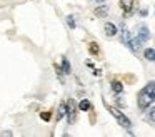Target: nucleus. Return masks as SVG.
<instances>
[{"instance_id":"nucleus-10","label":"nucleus","mask_w":155,"mask_h":137,"mask_svg":"<svg viewBox=\"0 0 155 137\" xmlns=\"http://www.w3.org/2000/svg\"><path fill=\"white\" fill-rule=\"evenodd\" d=\"M143 57L147 60H150V62H155V49H145Z\"/></svg>"},{"instance_id":"nucleus-7","label":"nucleus","mask_w":155,"mask_h":137,"mask_svg":"<svg viewBox=\"0 0 155 137\" xmlns=\"http://www.w3.org/2000/svg\"><path fill=\"white\" fill-rule=\"evenodd\" d=\"M122 42H124L127 47H128V43H130V32H128V29H127L125 23H122Z\"/></svg>"},{"instance_id":"nucleus-13","label":"nucleus","mask_w":155,"mask_h":137,"mask_svg":"<svg viewBox=\"0 0 155 137\" xmlns=\"http://www.w3.org/2000/svg\"><path fill=\"white\" fill-rule=\"evenodd\" d=\"M95 15H98V17H105V15H107V7L102 5V7H98V9H95Z\"/></svg>"},{"instance_id":"nucleus-3","label":"nucleus","mask_w":155,"mask_h":137,"mask_svg":"<svg viewBox=\"0 0 155 137\" xmlns=\"http://www.w3.org/2000/svg\"><path fill=\"white\" fill-rule=\"evenodd\" d=\"M107 109H108V112L112 114V115L117 119V122H118V125H122L124 129H127V130H130L132 129V122H130V119H128L127 115H125L124 112H120L118 109H115V107H110V105H107Z\"/></svg>"},{"instance_id":"nucleus-9","label":"nucleus","mask_w":155,"mask_h":137,"mask_svg":"<svg viewBox=\"0 0 155 137\" xmlns=\"http://www.w3.org/2000/svg\"><path fill=\"white\" fill-rule=\"evenodd\" d=\"M112 90H114L115 94H120L122 90H124V84H122L120 80H114V82H112Z\"/></svg>"},{"instance_id":"nucleus-17","label":"nucleus","mask_w":155,"mask_h":137,"mask_svg":"<svg viewBox=\"0 0 155 137\" xmlns=\"http://www.w3.org/2000/svg\"><path fill=\"white\" fill-rule=\"evenodd\" d=\"M147 117H148V120H152V122H155V107H152V109L148 110Z\"/></svg>"},{"instance_id":"nucleus-12","label":"nucleus","mask_w":155,"mask_h":137,"mask_svg":"<svg viewBox=\"0 0 155 137\" xmlns=\"http://www.w3.org/2000/svg\"><path fill=\"white\" fill-rule=\"evenodd\" d=\"M78 109H80V110H90L92 109V104L88 102L87 99H84V100H80V104H78Z\"/></svg>"},{"instance_id":"nucleus-2","label":"nucleus","mask_w":155,"mask_h":137,"mask_svg":"<svg viewBox=\"0 0 155 137\" xmlns=\"http://www.w3.org/2000/svg\"><path fill=\"white\" fill-rule=\"evenodd\" d=\"M148 39H150V33H148V29H147V27H143V25H142L140 29H138V32H137V37L130 39V43H128V47H130L132 50H137L138 47H140L143 42H147Z\"/></svg>"},{"instance_id":"nucleus-16","label":"nucleus","mask_w":155,"mask_h":137,"mask_svg":"<svg viewBox=\"0 0 155 137\" xmlns=\"http://www.w3.org/2000/svg\"><path fill=\"white\" fill-rule=\"evenodd\" d=\"M67 23H68V27H70V29H75V17L74 15H68L67 17Z\"/></svg>"},{"instance_id":"nucleus-5","label":"nucleus","mask_w":155,"mask_h":137,"mask_svg":"<svg viewBox=\"0 0 155 137\" xmlns=\"http://www.w3.org/2000/svg\"><path fill=\"white\" fill-rule=\"evenodd\" d=\"M75 115H77V105L70 99V100H67V117H68V122L70 124L75 122Z\"/></svg>"},{"instance_id":"nucleus-4","label":"nucleus","mask_w":155,"mask_h":137,"mask_svg":"<svg viewBox=\"0 0 155 137\" xmlns=\"http://www.w3.org/2000/svg\"><path fill=\"white\" fill-rule=\"evenodd\" d=\"M137 7H138L137 0H120V9H122V12H124L125 17L132 15V13L137 10Z\"/></svg>"},{"instance_id":"nucleus-8","label":"nucleus","mask_w":155,"mask_h":137,"mask_svg":"<svg viewBox=\"0 0 155 137\" xmlns=\"http://www.w3.org/2000/svg\"><path fill=\"white\" fill-rule=\"evenodd\" d=\"M64 115H67V102H62L58 107V114H57V120H62Z\"/></svg>"},{"instance_id":"nucleus-14","label":"nucleus","mask_w":155,"mask_h":137,"mask_svg":"<svg viewBox=\"0 0 155 137\" xmlns=\"http://www.w3.org/2000/svg\"><path fill=\"white\" fill-rule=\"evenodd\" d=\"M62 70H64L65 74H70V62H68L67 59L62 60Z\"/></svg>"},{"instance_id":"nucleus-11","label":"nucleus","mask_w":155,"mask_h":137,"mask_svg":"<svg viewBox=\"0 0 155 137\" xmlns=\"http://www.w3.org/2000/svg\"><path fill=\"white\" fill-rule=\"evenodd\" d=\"M88 52H90L92 55H98V53H100L98 43H97V42H90V43H88Z\"/></svg>"},{"instance_id":"nucleus-18","label":"nucleus","mask_w":155,"mask_h":137,"mask_svg":"<svg viewBox=\"0 0 155 137\" xmlns=\"http://www.w3.org/2000/svg\"><path fill=\"white\" fill-rule=\"evenodd\" d=\"M95 2H104V0H95Z\"/></svg>"},{"instance_id":"nucleus-1","label":"nucleus","mask_w":155,"mask_h":137,"mask_svg":"<svg viewBox=\"0 0 155 137\" xmlns=\"http://www.w3.org/2000/svg\"><path fill=\"white\" fill-rule=\"evenodd\" d=\"M137 102H138V107H140V109H147V107H150V104L155 102V80L148 82L147 85L138 92Z\"/></svg>"},{"instance_id":"nucleus-15","label":"nucleus","mask_w":155,"mask_h":137,"mask_svg":"<svg viewBox=\"0 0 155 137\" xmlns=\"http://www.w3.org/2000/svg\"><path fill=\"white\" fill-rule=\"evenodd\" d=\"M50 117H52V112H50V110H44V112L40 114V119L45 120V122H48V120H50Z\"/></svg>"},{"instance_id":"nucleus-6","label":"nucleus","mask_w":155,"mask_h":137,"mask_svg":"<svg viewBox=\"0 0 155 137\" xmlns=\"http://www.w3.org/2000/svg\"><path fill=\"white\" fill-rule=\"evenodd\" d=\"M104 30H105V35H107V37H115V35H117V32H118L117 27H115V23H112V22L105 23Z\"/></svg>"}]
</instances>
